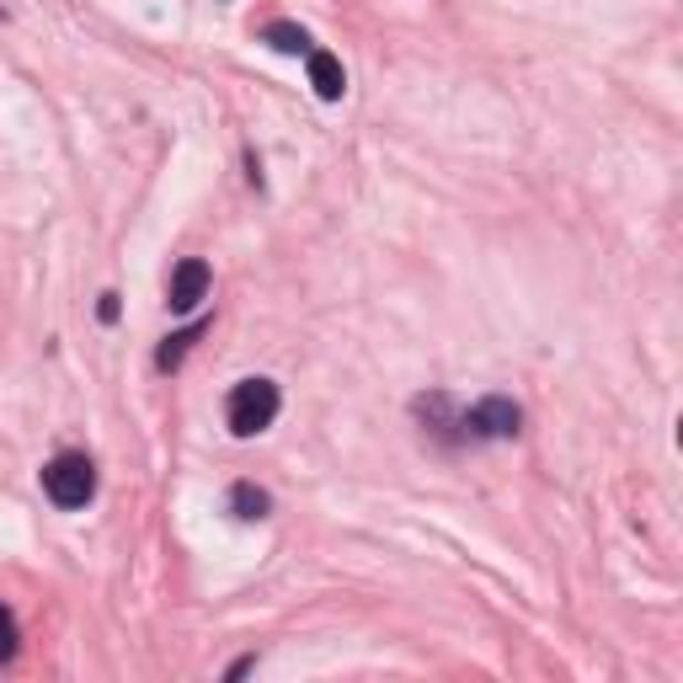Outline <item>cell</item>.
<instances>
[{"label":"cell","instance_id":"6da1fadb","mask_svg":"<svg viewBox=\"0 0 683 683\" xmlns=\"http://www.w3.org/2000/svg\"><path fill=\"white\" fill-rule=\"evenodd\" d=\"M283 406V395L272 380H240L230 390V401H225V422H230V433L236 438H257V433H268L272 416Z\"/></svg>","mask_w":683,"mask_h":683},{"label":"cell","instance_id":"7a4b0ae2","mask_svg":"<svg viewBox=\"0 0 683 683\" xmlns=\"http://www.w3.org/2000/svg\"><path fill=\"white\" fill-rule=\"evenodd\" d=\"M43 491H49V503L64 507V513L86 507L91 497H96V465H91L86 454H60V459L43 465Z\"/></svg>","mask_w":683,"mask_h":683},{"label":"cell","instance_id":"3957f363","mask_svg":"<svg viewBox=\"0 0 683 683\" xmlns=\"http://www.w3.org/2000/svg\"><path fill=\"white\" fill-rule=\"evenodd\" d=\"M470 438H518V427H524V412L507 401V395H491V401H480L476 412H465L459 422Z\"/></svg>","mask_w":683,"mask_h":683},{"label":"cell","instance_id":"277c9868","mask_svg":"<svg viewBox=\"0 0 683 683\" xmlns=\"http://www.w3.org/2000/svg\"><path fill=\"white\" fill-rule=\"evenodd\" d=\"M204 299H208V262L204 257H187V262H177V272H172L166 304H172L177 315H187V310H198Z\"/></svg>","mask_w":683,"mask_h":683},{"label":"cell","instance_id":"5b68a950","mask_svg":"<svg viewBox=\"0 0 683 683\" xmlns=\"http://www.w3.org/2000/svg\"><path fill=\"white\" fill-rule=\"evenodd\" d=\"M304 64H310V86H315V96H321V102H342V91H348L342 60H337V54H327V49H310V54H304Z\"/></svg>","mask_w":683,"mask_h":683},{"label":"cell","instance_id":"8992f818","mask_svg":"<svg viewBox=\"0 0 683 683\" xmlns=\"http://www.w3.org/2000/svg\"><path fill=\"white\" fill-rule=\"evenodd\" d=\"M230 513L246 518V524H257V518H268L272 513V497L262 491V486H251V480H236V486H230Z\"/></svg>","mask_w":683,"mask_h":683},{"label":"cell","instance_id":"52a82bcc","mask_svg":"<svg viewBox=\"0 0 683 683\" xmlns=\"http://www.w3.org/2000/svg\"><path fill=\"white\" fill-rule=\"evenodd\" d=\"M262 43L278 49V54H310V32L299 28V22H268V28H262Z\"/></svg>","mask_w":683,"mask_h":683},{"label":"cell","instance_id":"ba28073f","mask_svg":"<svg viewBox=\"0 0 683 683\" xmlns=\"http://www.w3.org/2000/svg\"><path fill=\"white\" fill-rule=\"evenodd\" d=\"M204 337V327H187V331H177V337H166V348L155 353V369H182V358H187V348Z\"/></svg>","mask_w":683,"mask_h":683},{"label":"cell","instance_id":"9c48e42d","mask_svg":"<svg viewBox=\"0 0 683 683\" xmlns=\"http://www.w3.org/2000/svg\"><path fill=\"white\" fill-rule=\"evenodd\" d=\"M17 656V614L11 609H0V668Z\"/></svg>","mask_w":683,"mask_h":683},{"label":"cell","instance_id":"30bf717a","mask_svg":"<svg viewBox=\"0 0 683 683\" xmlns=\"http://www.w3.org/2000/svg\"><path fill=\"white\" fill-rule=\"evenodd\" d=\"M96 315L113 327V321H118V294H102V299H96Z\"/></svg>","mask_w":683,"mask_h":683}]
</instances>
